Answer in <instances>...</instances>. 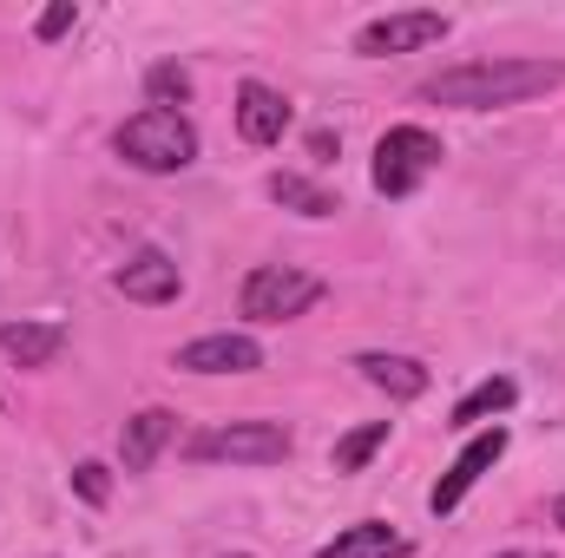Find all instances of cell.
<instances>
[{"label": "cell", "instance_id": "1", "mask_svg": "<svg viewBox=\"0 0 565 558\" xmlns=\"http://www.w3.org/2000/svg\"><path fill=\"white\" fill-rule=\"evenodd\" d=\"M565 86V60H467L422 79L427 106H454V112H493V106H526L540 93Z\"/></svg>", "mask_w": 565, "mask_h": 558}, {"label": "cell", "instance_id": "2", "mask_svg": "<svg viewBox=\"0 0 565 558\" xmlns=\"http://www.w3.org/2000/svg\"><path fill=\"white\" fill-rule=\"evenodd\" d=\"M113 151H119L132 171L164 178V171H184V164L198 158V126H191L184 112H158V106H145V112H132V119L113 132Z\"/></svg>", "mask_w": 565, "mask_h": 558}, {"label": "cell", "instance_id": "3", "mask_svg": "<svg viewBox=\"0 0 565 558\" xmlns=\"http://www.w3.org/2000/svg\"><path fill=\"white\" fill-rule=\"evenodd\" d=\"M322 289L329 282L316 277V270H296V264H257L244 289H237V309L250 315V322H296V315H309L316 302H322Z\"/></svg>", "mask_w": 565, "mask_h": 558}, {"label": "cell", "instance_id": "4", "mask_svg": "<svg viewBox=\"0 0 565 558\" xmlns=\"http://www.w3.org/2000/svg\"><path fill=\"white\" fill-rule=\"evenodd\" d=\"M440 158H447V144L434 139L427 126H388L375 139V191L382 197H415L427 178L440 171Z\"/></svg>", "mask_w": 565, "mask_h": 558}, {"label": "cell", "instance_id": "5", "mask_svg": "<svg viewBox=\"0 0 565 558\" xmlns=\"http://www.w3.org/2000/svg\"><path fill=\"white\" fill-rule=\"evenodd\" d=\"M191 460H231V466H277L289 460V427L282 420H231L191 440Z\"/></svg>", "mask_w": 565, "mask_h": 558}, {"label": "cell", "instance_id": "6", "mask_svg": "<svg viewBox=\"0 0 565 558\" xmlns=\"http://www.w3.org/2000/svg\"><path fill=\"white\" fill-rule=\"evenodd\" d=\"M454 33V20L447 13H434V7H408V13H375V20H362V33H355V53L362 60H388V53H422L434 40H447Z\"/></svg>", "mask_w": 565, "mask_h": 558}, {"label": "cell", "instance_id": "7", "mask_svg": "<svg viewBox=\"0 0 565 558\" xmlns=\"http://www.w3.org/2000/svg\"><path fill=\"white\" fill-rule=\"evenodd\" d=\"M500 453H507V427L493 420V427H480V433H473V440L454 453V466L434 480V493H427V513H434V519H447V513H454V506H460V500H467V493L487 480V473H493V460H500Z\"/></svg>", "mask_w": 565, "mask_h": 558}, {"label": "cell", "instance_id": "8", "mask_svg": "<svg viewBox=\"0 0 565 558\" xmlns=\"http://www.w3.org/2000/svg\"><path fill=\"white\" fill-rule=\"evenodd\" d=\"M178 368H184V375H257V368H264V348H257V335H244V329H217V335L184 342V348H178Z\"/></svg>", "mask_w": 565, "mask_h": 558}, {"label": "cell", "instance_id": "9", "mask_svg": "<svg viewBox=\"0 0 565 558\" xmlns=\"http://www.w3.org/2000/svg\"><path fill=\"white\" fill-rule=\"evenodd\" d=\"M113 289L126 296V302H145V309H164V302H178L184 296V270H178V257H164V250H132L119 270H113Z\"/></svg>", "mask_w": 565, "mask_h": 558}, {"label": "cell", "instance_id": "10", "mask_svg": "<svg viewBox=\"0 0 565 558\" xmlns=\"http://www.w3.org/2000/svg\"><path fill=\"white\" fill-rule=\"evenodd\" d=\"M289 132V99L264 79H244L237 86V139L244 144H282Z\"/></svg>", "mask_w": 565, "mask_h": 558}, {"label": "cell", "instance_id": "11", "mask_svg": "<svg viewBox=\"0 0 565 558\" xmlns=\"http://www.w3.org/2000/svg\"><path fill=\"white\" fill-rule=\"evenodd\" d=\"M355 368H362V382L369 388H382L388 401H422L427 395V362H415V355H382V348H369V355H355Z\"/></svg>", "mask_w": 565, "mask_h": 558}, {"label": "cell", "instance_id": "12", "mask_svg": "<svg viewBox=\"0 0 565 558\" xmlns=\"http://www.w3.org/2000/svg\"><path fill=\"white\" fill-rule=\"evenodd\" d=\"M66 348V322H0V355L13 368H53Z\"/></svg>", "mask_w": 565, "mask_h": 558}, {"label": "cell", "instance_id": "13", "mask_svg": "<svg viewBox=\"0 0 565 558\" xmlns=\"http://www.w3.org/2000/svg\"><path fill=\"white\" fill-rule=\"evenodd\" d=\"M178 440V415L171 408H145V415L126 420V433H119V460H126V473H151V460L164 453Z\"/></svg>", "mask_w": 565, "mask_h": 558}, {"label": "cell", "instance_id": "14", "mask_svg": "<svg viewBox=\"0 0 565 558\" xmlns=\"http://www.w3.org/2000/svg\"><path fill=\"white\" fill-rule=\"evenodd\" d=\"M316 558H408V539L395 526H382V519H355V526H342Z\"/></svg>", "mask_w": 565, "mask_h": 558}, {"label": "cell", "instance_id": "15", "mask_svg": "<svg viewBox=\"0 0 565 558\" xmlns=\"http://www.w3.org/2000/svg\"><path fill=\"white\" fill-rule=\"evenodd\" d=\"M270 204L282 211H296V217H335L342 211V197L329 191V184H316V178H302V171H270Z\"/></svg>", "mask_w": 565, "mask_h": 558}, {"label": "cell", "instance_id": "16", "mask_svg": "<svg viewBox=\"0 0 565 558\" xmlns=\"http://www.w3.org/2000/svg\"><path fill=\"white\" fill-rule=\"evenodd\" d=\"M513 401H520V382H513V375H487L480 388H467V395L454 401V415L447 420H454V427H480L487 415H507Z\"/></svg>", "mask_w": 565, "mask_h": 558}, {"label": "cell", "instance_id": "17", "mask_svg": "<svg viewBox=\"0 0 565 558\" xmlns=\"http://www.w3.org/2000/svg\"><path fill=\"white\" fill-rule=\"evenodd\" d=\"M382 447H388V420H369V427H355V433H342V440H335L329 466H335V473H362Z\"/></svg>", "mask_w": 565, "mask_h": 558}, {"label": "cell", "instance_id": "18", "mask_svg": "<svg viewBox=\"0 0 565 558\" xmlns=\"http://www.w3.org/2000/svg\"><path fill=\"white\" fill-rule=\"evenodd\" d=\"M145 99H151L158 112H178V106L191 99V73H184L178 60H158V66H145Z\"/></svg>", "mask_w": 565, "mask_h": 558}, {"label": "cell", "instance_id": "19", "mask_svg": "<svg viewBox=\"0 0 565 558\" xmlns=\"http://www.w3.org/2000/svg\"><path fill=\"white\" fill-rule=\"evenodd\" d=\"M73 493H79L86 506H106V500H113V473H106L99 460H79V466H73Z\"/></svg>", "mask_w": 565, "mask_h": 558}, {"label": "cell", "instance_id": "20", "mask_svg": "<svg viewBox=\"0 0 565 558\" xmlns=\"http://www.w3.org/2000/svg\"><path fill=\"white\" fill-rule=\"evenodd\" d=\"M73 20H79V7H73V0H53V7L33 20V40H60V33H73Z\"/></svg>", "mask_w": 565, "mask_h": 558}, {"label": "cell", "instance_id": "21", "mask_svg": "<svg viewBox=\"0 0 565 558\" xmlns=\"http://www.w3.org/2000/svg\"><path fill=\"white\" fill-rule=\"evenodd\" d=\"M553 526H565V493L553 500Z\"/></svg>", "mask_w": 565, "mask_h": 558}, {"label": "cell", "instance_id": "22", "mask_svg": "<svg viewBox=\"0 0 565 558\" xmlns=\"http://www.w3.org/2000/svg\"><path fill=\"white\" fill-rule=\"evenodd\" d=\"M500 558H553V552H500Z\"/></svg>", "mask_w": 565, "mask_h": 558}, {"label": "cell", "instance_id": "23", "mask_svg": "<svg viewBox=\"0 0 565 558\" xmlns=\"http://www.w3.org/2000/svg\"><path fill=\"white\" fill-rule=\"evenodd\" d=\"M224 558H231V552H224ZM237 558H250V552H237Z\"/></svg>", "mask_w": 565, "mask_h": 558}]
</instances>
